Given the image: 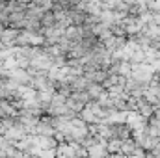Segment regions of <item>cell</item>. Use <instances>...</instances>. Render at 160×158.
I'll use <instances>...</instances> for the list:
<instances>
[{
  "label": "cell",
  "mask_w": 160,
  "mask_h": 158,
  "mask_svg": "<svg viewBox=\"0 0 160 158\" xmlns=\"http://www.w3.org/2000/svg\"><path fill=\"white\" fill-rule=\"evenodd\" d=\"M73 156H77L73 145H65V143H62V145L58 147V151H56V158H73Z\"/></svg>",
  "instance_id": "5"
},
{
  "label": "cell",
  "mask_w": 160,
  "mask_h": 158,
  "mask_svg": "<svg viewBox=\"0 0 160 158\" xmlns=\"http://www.w3.org/2000/svg\"><path fill=\"white\" fill-rule=\"evenodd\" d=\"M38 158H56V149H39Z\"/></svg>",
  "instance_id": "8"
},
{
  "label": "cell",
  "mask_w": 160,
  "mask_h": 158,
  "mask_svg": "<svg viewBox=\"0 0 160 158\" xmlns=\"http://www.w3.org/2000/svg\"><path fill=\"white\" fill-rule=\"evenodd\" d=\"M26 134V128L21 125V126H9L8 130H6V140H13V141H19V140H22V138H26L24 136Z\"/></svg>",
  "instance_id": "1"
},
{
  "label": "cell",
  "mask_w": 160,
  "mask_h": 158,
  "mask_svg": "<svg viewBox=\"0 0 160 158\" xmlns=\"http://www.w3.org/2000/svg\"><path fill=\"white\" fill-rule=\"evenodd\" d=\"M36 145L39 149H56V141L52 140V136H38Z\"/></svg>",
  "instance_id": "3"
},
{
  "label": "cell",
  "mask_w": 160,
  "mask_h": 158,
  "mask_svg": "<svg viewBox=\"0 0 160 158\" xmlns=\"http://www.w3.org/2000/svg\"><path fill=\"white\" fill-rule=\"evenodd\" d=\"M0 36H2V41H4V43H11L13 37H19L17 30H6V32H2Z\"/></svg>",
  "instance_id": "7"
},
{
  "label": "cell",
  "mask_w": 160,
  "mask_h": 158,
  "mask_svg": "<svg viewBox=\"0 0 160 158\" xmlns=\"http://www.w3.org/2000/svg\"><path fill=\"white\" fill-rule=\"evenodd\" d=\"M0 52H2V47H0Z\"/></svg>",
  "instance_id": "10"
},
{
  "label": "cell",
  "mask_w": 160,
  "mask_h": 158,
  "mask_svg": "<svg viewBox=\"0 0 160 158\" xmlns=\"http://www.w3.org/2000/svg\"><path fill=\"white\" fill-rule=\"evenodd\" d=\"M17 39L21 41L22 45H41V43H43V37H41V36H38V34H30V32L21 34Z\"/></svg>",
  "instance_id": "2"
},
{
  "label": "cell",
  "mask_w": 160,
  "mask_h": 158,
  "mask_svg": "<svg viewBox=\"0 0 160 158\" xmlns=\"http://www.w3.org/2000/svg\"><path fill=\"white\" fill-rule=\"evenodd\" d=\"M2 128H6V126H4V125H2V123H0V132H2Z\"/></svg>",
  "instance_id": "9"
},
{
  "label": "cell",
  "mask_w": 160,
  "mask_h": 158,
  "mask_svg": "<svg viewBox=\"0 0 160 158\" xmlns=\"http://www.w3.org/2000/svg\"><path fill=\"white\" fill-rule=\"evenodd\" d=\"M17 95H19L22 101H36V99H38V95H36V89H32V87H26V86H21V87L17 89Z\"/></svg>",
  "instance_id": "4"
},
{
  "label": "cell",
  "mask_w": 160,
  "mask_h": 158,
  "mask_svg": "<svg viewBox=\"0 0 160 158\" xmlns=\"http://www.w3.org/2000/svg\"><path fill=\"white\" fill-rule=\"evenodd\" d=\"M102 153H104V147L99 145V143H95V145L89 147V158H101Z\"/></svg>",
  "instance_id": "6"
}]
</instances>
